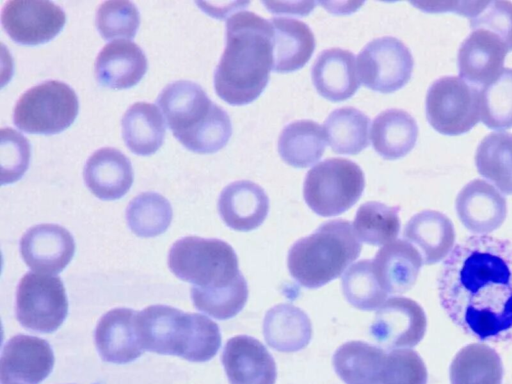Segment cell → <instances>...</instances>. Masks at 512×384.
I'll return each instance as SVG.
<instances>
[{
	"label": "cell",
	"instance_id": "cell-1",
	"mask_svg": "<svg viewBox=\"0 0 512 384\" xmlns=\"http://www.w3.org/2000/svg\"><path fill=\"white\" fill-rule=\"evenodd\" d=\"M442 308L467 335L512 341V241L472 236L458 243L438 279Z\"/></svg>",
	"mask_w": 512,
	"mask_h": 384
},
{
	"label": "cell",
	"instance_id": "cell-2",
	"mask_svg": "<svg viewBox=\"0 0 512 384\" xmlns=\"http://www.w3.org/2000/svg\"><path fill=\"white\" fill-rule=\"evenodd\" d=\"M273 63L271 22L247 10L232 13L226 21V45L214 72L218 96L232 105L253 101L266 87Z\"/></svg>",
	"mask_w": 512,
	"mask_h": 384
},
{
	"label": "cell",
	"instance_id": "cell-3",
	"mask_svg": "<svg viewBox=\"0 0 512 384\" xmlns=\"http://www.w3.org/2000/svg\"><path fill=\"white\" fill-rule=\"evenodd\" d=\"M156 103L174 137L192 152H216L232 134L227 112L195 82L178 80L166 85Z\"/></svg>",
	"mask_w": 512,
	"mask_h": 384
},
{
	"label": "cell",
	"instance_id": "cell-4",
	"mask_svg": "<svg viewBox=\"0 0 512 384\" xmlns=\"http://www.w3.org/2000/svg\"><path fill=\"white\" fill-rule=\"evenodd\" d=\"M362 245L352 223L335 219L296 241L288 252L291 276L306 288H319L339 277L355 261Z\"/></svg>",
	"mask_w": 512,
	"mask_h": 384
},
{
	"label": "cell",
	"instance_id": "cell-5",
	"mask_svg": "<svg viewBox=\"0 0 512 384\" xmlns=\"http://www.w3.org/2000/svg\"><path fill=\"white\" fill-rule=\"evenodd\" d=\"M168 266L182 281L205 290L229 287L242 275L231 245L198 236L177 240L169 251Z\"/></svg>",
	"mask_w": 512,
	"mask_h": 384
},
{
	"label": "cell",
	"instance_id": "cell-6",
	"mask_svg": "<svg viewBox=\"0 0 512 384\" xmlns=\"http://www.w3.org/2000/svg\"><path fill=\"white\" fill-rule=\"evenodd\" d=\"M364 186V173L357 163L333 157L318 162L306 173L303 196L316 214L330 217L351 208Z\"/></svg>",
	"mask_w": 512,
	"mask_h": 384
},
{
	"label": "cell",
	"instance_id": "cell-7",
	"mask_svg": "<svg viewBox=\"0 0 512 384\" xmlns=\"http://www.w3.org/2000/svg\"><path fill=\"white\" fill-rule=\"evenodd\" d=\"M78 110V97L68 84L47 80L29 88L18 98L13 122L27 133L55 134L73 123Z\"/></svg>",
	"mask_w": 512,
	"mask_h": 384
},
{
	"label": "cell",
	"instance_id": "cell-8",
	"mask_svg": "<svg viewBox=\"0 0 512 384\" xmlns=\"http://www.w3.org/2000/svg\"><path fill=\"white\" fill-rule=\"evenodd\" d=\"M426 116L430 125L445 135H460L480 120L479 88L460 76L435 80L426 95Z\"/></svg>",
	"mask_w": 512,
	"mask_h": 384
},
{
	"label": "cell",
	"instance_id": "cell-9",
	"mask_svg": "<svg viewBox=\"0 0 512 384\" xmlns=\"http://www.w3.org/2000/svg\"><path fill=\"white\" fill-rule=\"evenodd\" d=\"M198 313L166 305H151L135 316V333L142 349L189 359Z\"/></svg>",
	"mask_w": 512,
	"mask_h": 384
},
{
	"label": "cell",
	"instance_id": "cell-10",
	"mask_svg": "<svg viewBox=\"0 0 512 384\" xmlns=\"http://www.w3.org/2000/svg\"><path fill=\"white\" fill-rule=\"evenodd\" d=\"M68 313V299L60 277L26 273L17 287L16 316L26 329L51 333Z\"/></svg>",
	"mask_w": 512,
	"mask_h": 384
},
{
	"label": "cell",
	"instance_id": "cell-11",
	"mask_svg": "<svg viewBox=\"0 0 512 384\" xmlns=\"http://www.w3.org/2000/svg\"><path fill=\"white\" fill-rule=\"evenodd\" d=\"M413 64L409 48L393 36L371 40L357 56L359 80L368 88L383 93L403 87L411 77Z\"/></svg>",
	"mask_w": 512,
	"mask_h": 384
},
{
	"label": "cell",
	"instance_id": "cell-12",
	"mask_svg": "<svg viewBox=\"0 0 512 384\" xmlns=\"http://www.w3.org/2000/svg\"><path fill=\"white\" fill-rule=\"evenodd\" d=\"M66 22L62 8L47 0H9L1 10L7 34L25 45L45 43L55 37Z\"/></svg>",
	"mask_w": 512,
	"mask_h": 384
},
{
	"label": "cell",
	"instance_id": "cell-13",
	"mask_svg": "<svg viewBox=\"0 0 512 384\" xmlns=\"http://www.w3.org/2000/svg\"><path fill=\"white\" fill-rule=\"evenodd\" d=\"M427 327L423 308L406 297H392L377 310L370 335L386 349L411 348L424 337Z\"/></svg>",
	"mask_w": 512,
	"mask_h": 384
},
{
	"label": "cell",
	"instance_id": "cell-14",
	"mask_svg": "<svg viewBox=\"0 0 512 384\" xmlns=\"http://www.w3.org/2000/svg\"><path fill=\"white\" fill-rule=\"evenodd\" d=\"M54 354L41 338L18 334L5 344L0 359L2 384H39L52 371Z\"/></svg>",
	"mask_w": 512,
	"mask_h": 384
},
{
	"label": "cell",
	"instance_id": "cell-15",
	"mask_svg": "<svg viewBox=\"0 0 512 384\" xmlns=\"http://www.w3.org/2000/svg\"><path fill=\"white\" fill-rule=\"evenodd\" d=\"M20 253L33 271L52 275L60 273L75 253L70 232L57 224L30 227L20 239Z\"/></svg>",
	"mask_w": 512,
	"mask_h": 384
},
{
	"label": "cell",
	"instance_id": "cell-16",
	"mask_svg": "<svg viewBox=\"0 0 512 384\" xmlns=\"http://www.w3.org/2000/svg\"><path fill=\"white\" fill-rule=\"evenodd\" d=\"M222 364L230 384H275V361L266 347L251 336L230 338L223 349Z\"/></svg>",
	"mask_w": 512,
	"mask_h": 384
},
{
	"label": "cell",
	"instance_id": "cell-17",
	"mask_svg": "<svg viewBox=\"0 0 512 384\" xmlns=\"http://www.w3.org/2000/svg\"><path fill=\"white\" fill-rule=\"evenodd\" d=\"M508 52L505 43L495 34L483 29L472 30L458 51L460 77L482 88L500 74Z\"/></svg>",
	"mask_w": 512,
	"mask_h": 384
},
{
	"label": "cell",
	"instance_id": "cell-18",
	"mask_svg": "<svg viewBox=\"0 0 512 384\" xmlns=\"http://www.w3.org/2000/svg\"><path fill=\"white\" fill-rule=\"evenodd\" d=\"M455 207L462 224L477 234L498 229L507 215L506 199L482 179H474L460 190Z\"/></svg>",
	"mask_w": 512,
	"mask_h": 384
},
{
	"label": "cell",
	"instance_id": "cell-19",
	"mask_svg": "<svg viewBox=\"0 0 512 384\" xmlns=\"http://www.w3.org/2000/svg\"><path fill=\"white\" fill-rule=\"evenodd\" d=\"M83 177L97 198L116 200L130 189L134 174L130 160L120 150L102 147L87 159Z\"/></svg>",
	"mask_w": 512,
	"mask_h": 384
},
{
	"label": "cell",
	"instance_id": "cell-20",
	"mask_svg": "<svg viewBox=\"0 0 512 384\" xmlns=\"http://www.w3.org/2000/svg\"><path fill=\"white\" fill-rule=\"evenodd\" d=\"M148 61L141 47L129 40L107 43L95 60V76L102 86L126 89L144 76Z\"/></svg>",
	"mask_w": 512,
	"mask_h": 384
},
{
	"label": "cell",
	"instance_id": "cell-21",
	"mask_svg": "<svg viewBox=\"0 0 512 384\" xmlns=\"http://www.w3.org/2000/svg\"><path fill=\"white\" fill-rule=\"evenodd\" d=\"M218 211L228 227L250 231L264 222L269 211V199L260 185L250 180H238L222 190Z\"/></svg>",
	"mask_w": 512,
	"mask_h": 384
},
{
	"label": "cell",
	"instance_id": "cell-22",
	"mask_svg": "<svg viewBox=\"0 0 512 384\" xmlns=\"http://www.w3.org/2000/svg\"><path fill=\"white\" fill-rule=\"evenodd\" d=\"M135 311L115 308L103 315L94 332V341L102 360L124 364L142 355L135 333Z\"/></svg>",
	"mask_w": 512,
	"mask_h": 384
},
{
	"label": "cell",
	"instance_id": "cell-23",
	"mask_svg": "<svg viewBox=\"0 0 512 384\" xmlns=\"http://www.w3.org/2000/svg\"><path fill=\"white\" fill-rule=\"evenodd\" d=\"M311 77L318 93L332 101L351 97L360 82L354 53L338 47L318 54L312 65Z\"/></svg>",
	"mask_w": 512,
	"mask_h": 384
},
{
	"label": "cell",
	"instance_id": "cell-24",
	"mask_svg": "<svg viewBox=\"0 0 512 384\" xmlns=\"http://www.w3.org/2000/svg\"><path fill=\"white\" fill-rule=\"evenodd\" d=\"M372 262L381 287L389 294H402L415 284L423 259L411 243L396 239L379 249Z\"/></svg>",
	"mask_w": 512,
	"mask_h": 384
},
{
	"label": "cell",
	"instance_id": "cell-25",
	"mask_svg": "<svg viewBox=\"0 0 512 384\" xmlns=\"http://www.w3.org/2000/svg\"><path fill=\"white\" fill-rule=\"evenodd\" d=\"M403 236L420 251L424 264H435L447 257L455 242L451 220L435 210H424L410 218Z\"/></svg>",
	"mask_w": 512,
	"mask_h": 384
},
{
	"label": "cell",
	"instance_id": "cell-26",
	"mask_svg": "<svg viewBox=\"0 0 512 384\" xmlns=\"http://www.w3.org/2000/svg\"><path fill=\"white\" fill-rule=\"evenodd\" d=\"M273 70L294 71L306 64L315 48V37L303 21L290 17H272Z\"/></svg>",
	"mask_w": 512,
	"mask_h": 384
},
{
	"label": "cell",
	"instance_id": "cell-27",
	"mask_svg": "<svg viewBox=\"0 0 512 384\" xmlns=\"http://www.w3.org/2000/svg\"><path fill=\"white\" fill-rule=\"evenodd\" d=\"M266 343L279 352H297L304 349L312 337V326L307 314L293 304H278L269 309L263 321Z\"/></svg>",
	"mask_w": 512,
	"mask_h": 384
},
{
	"label": "cell",
	"instance_id": "cell-28",
	"mask_svg": "<svg viewBox=\"0 0 512 384\" xmlns=\"http://www.w3.org/2000/svg\"><path fill=\"white\" fill-rule=\"evenodd\" d=\"M417 137L416 120L405 110H384L372 122L370 138L373 147L386 159L405 156L415 146Z\"/></svg>",
	"mask_w": 512,
	"mask_h": 384
},
{
	"label": "cell",
	"instance_id": "cell-29",
	"mask_svg": "<svg viewBox=\"0 0 512 384\" xmlns=\"http://www.w3.org/2000/svg\"><path fill=\"white\" fill-rule=\"evenodd\" d=\"M122 137L135 154L155 153L165 139V124L159 109L149 102L133 103L121 120Z\"/></svg>",
	"mask_w": 512,
	"mask_h": 384
},
{
	"label": "cell",
	"instance_id": "cell-30",
	"mask_svg": "<svg viewBox=\"0 0 512 384\" xmlns=\"http://www.w3.org/2000/svg\"><path fill=\"white\" fill-rule=\"evenodd\" d=\"M386 355L367 342L349 341L335 351L333 366L346 384H379Z\"/></svg>",
	"mask_w": 512,
	"mask_h": 384
},
{
	"label": "cell",
	"instance_id": "cell-31",
	"mask_svg": "<svg viewBox=\"0 0 512 384\" xmlns=\"http://www.w3.org/2000/svg\"><path fill=\"white\" fill-rule=\"evenodd\" d=\"M326 147L323 127L312 120H297L284 126L278 138L281 158L294 167H306L320 159Z\"/></svg>",
	"mask_w": 512,
	"mask_h": 384
},
{
	"label": "cell",
	"instance_id": "cell-32",
	"mask_svg": "<svg viewBox=\"0 0 512 384\" xmlns=\"http://www.w3.org/2000/svg\"><path fill=\"white\" fill-rule=\"evenodd\" d=\"M502 378L501 358L486 344L463 347L450 365L451 384H501Z\"/></svg>",
	"mask_w": 512,
	"mask_h": 384
},
{
	"label": "cell",
	"instance_id": "cell-33",
	"mask_svg": "<svg viewBox=\"0 0 512 384\" xmlns=\"http://www.w3.org/2000/svg\"><path fill=\"white\" fill-rule=\"evenodd\" d=\"M369 122V117L355 107L337 108L325 120L326 140L336 153L357 154L369 144Z\"/></svg>",
	"mask_w": 512,
	"mask_h": 384
},
{
	"label": "cell",
	"instance_id": "cell-34",
	"mask_svg": "<svg viewBox=\"0 0 512 384\" xmlns=\"http://www.w3.org/2000/svg\"><path fill=\"white\" fill-rule=\"evenodd\" d=\"M475 164L478 172L502 193L512 195V134L493 132L477 147Z\"/></svg>",
	"mask_w": 512,
	"mask_h": 384
},
{
	"label": "cell",
	"instance_id": "cell-35",
	"mask_svg": "<svg viewBox=\"0 0 512 384\" xmlns=\"http://www.w3.org/2000/svg\"><path fill=\"white\" fill-rule=\"evenodd\" d=\"M399 206L370 201L358 208L353 227L357 237L369 245H382L394 241L400 231Z\"/></svg>",
	"mask_w": 512,
	"mask_h": 384
},
{
	"label": "cell",
	"instance_id": "cell-36",
	"mask_svg": "<svg viewBox=\"0 0 512 384\" xmlns=\"http://www.w3.org/2000/svg\"><path fill=\"white\" fill-rule=\"evenodd\" d=\"M173 211L170 202L156 192H143L134 197L126 208L130 230L139 237H155L170 225Z\"/></svg>",
	"mask_w": 512,
	"mask_h": 384
},
{
	"label": "cell",
	"instance_id": "cell-37",
	"mask_svg": "<svg viewBox=\"0 0 512 384\" xmlns=\"http://www.w3.org/2000/svg\"><path fill=\"white\" fill-rule=\"evenodd\" d=\"M480 119L490 129L512 127V68L479 90Z\"/></svg>",
	"mask_w": 512,
	"mask_h": 384
},
{
	"label": "cell",
	"instance_id": "cell-38",
	"mask_svg": "<svg viewBox=\"0 0 512 384\" xmlns=\"http://www.w3.org/2000/svg\"><path fill=\"white\" fill-rule=\"evenodd\" d=\"M342 291L353 307L366 311L381 306L388 294L376 278L372 260H360L345 271Z\"/></svg>",
	"mask_w": 512,
	"mask_h": 384
},
{
	"label": "cell",
	"instance_id": "cell-39",
	"mask_svg": "<svg viewBox=\"0 0 512 384\" xmlns=\"http://www.w3.org/2000/svg\"><path fill=\"white\" fill-rule=\"evenodd\" d=\"M191 298L194 306L206 314L226 320L236 316L248 299V286L243 275L231 286L221 289L205 290L192 286Z\"/></svg>",
	"mask_w": 512,
	"mask_h": 384
},
{
	"label": "cell",
	"instance_id": "cell-40",
	"mask_svg": "<svg viewBox=\"0 0 512 384\" xmlns=\"http://www.w3.org/2000/svg\"><path fill=\"white\" fill-rule=\"evenodd\" d=\"M95 23L106 40L131 39L140 26V13L136 5L128 0L104 1L97 8Z\"/></svg>",
	"mask_w": 512,
	"mask_h": 384
},
{
	"label": "cell",
	"instance_id": "cell-41",
	"mask_svg": "<svg viewBox=\"0 0 512 384\" xmlns=\"http://www.w3.org/2000/svg\"><path fill=\"white\" fill-rule=\"evenodd\" d=\"M1 184H11L19 180L27 171L30 162V143L11 127L0 130Z\"/></svg>",
	"mask_w": 512,
	"mask_h": 384
},
{
	"label": "cell",
	"instance_id": "cell-42",
	"mask_svg": "<svg viewBox=\"0 0 512 384\" xmlns=\"http://www.w3.org/2000/svg\"><path fill=\"white\" fill-rule=\"evenodd\" d=\"M427 369L419 354L411 349L387 353L379 384H426Z\"/></svg>",
	"mask_w": 512,
	"mask_h": 384
},
{
	"label": "cell",
	"instance_id": "cell-43",
	"mask_svg": "<svg viewBox=\"0 0 512 384\" xmlns=\"http://www.w3.org/2000/svg\"><path fill=\"white\" fill-rule=\"evenodd\" d=\"M469 21L472 30L489 31L505 43L509 52L512 50V2L483 1Z\"/></svg>",
	"mask_w": 512,
	"mask_h": 384
},
{
	"label": "cell",
	"instance_id": "cell-44",
	"mask_svg": "<svg viewBox=\"0 0 512 384\" xmlns=\"http://www.w3.org/2000/svg\"><path fill=\"white\" fill-rule=\"evenodd\" d=\"M272 12L308 13L314 7V2H264Z\"/></svg>",
	"mask_w": 512,
	"mask_h": 384
},
{
	"label": "cell",
	"instance_id": "cell-45",
	"mask_svg": "<svg viewBox=\"0 0 512 384\" xmlns=\"http://www.w3.org/2000/svg\"><path fill=\"white\" fill-rule=\"evenodd\" d=\"M9 384H21V383H9Z\"/></svg>",
	"mask_w": 512,
	"mask_h": 384
}]
</instances>
